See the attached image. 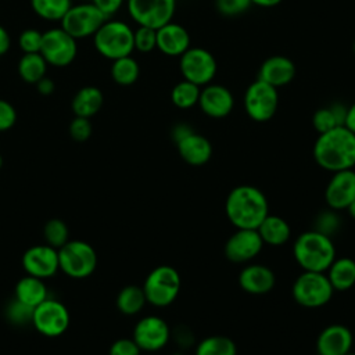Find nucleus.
Here are the masks:
<instances>
[{"instance_id": "obj_48", "label": "nucleus", "mask_w": 355, "mask_h": 355, "mask_svg": "<svg viewBox=\"0 0 355 355\" xmlns=\"http://www.w3.org/2000/svg\"><path fill=\"white\" fill-rule=\"evenodd\" d=\"M11 46V37L4 26L0 25V55H4Z\"/></svg>"}, {"instance_id": "obj_5", "label": "nucleus", "mask_w": 355, "mask_h": 355, "mask_svg": "<svg viewBox=\"0 0 355 355\" xmlns=\"http://www.w3.org/2000/svg\"><path fill=\"white\" fill-rule=\"evenodd\" d=\"M182 280L179 272L169 265L154 268L146 277L143 291L148 304L157 308L171 305L179 295Z\"/></svg>"}, {"instance_id": "obj_28", "label": "nucleus", "mask_w": 355, "mask_h": 355, "mask_svg": "<svg viewBox=\"0 0 355 355\" xmlns=\"http://www.w3.org/2000/svg\"><path fill=\"white\" fill-rule=\"evenodd\" d=\"M347 110L341 103H334L329 107H322L315 111L312 116V126L313 129L320 135L324 133L336 126L344 125L345 123V116H347Z\"/></svg>"}, {"instance_id": "obj_39", "label": "nucleus", "mask_w": 355, "mask_h": 355, "mask_svg": "<svg viewBox=\"0 0 355 355\" xmlns=\"http://www.w3.org/2000/svg\"><path fill=\"white\" fill-rule=\"evenodd\" d=\"M43 40V32H39L37 29H25L21 32L18 37V47L22 50L24 54L28 53H40Z\"/></svg>"}, {"instance_id": "obj_45", "label": "nucleus", "mask_w": 355, "mask_h": 355, "mask_svg": "<svg viewBox=\"0 0 355 355\" xmlns=\"http://www.w3.org/2000/svg\"><path fill=\"white\" fill-rule=\"evenodd\" d=\"M125 0H92V3L107 17H112L114 14H116L121 7L123 6Z\"/></svg>"}, {"instance_id": "obj_34", "label": "nucleus", "mask_w": 355, "mask_h": 355, "mask_svg": "<svg viewBox=\"0 0 355 355\" xmlns=\"http://www.w3.org/2000/svg\"><path fill=\"white\" fill-rule=\"evenodd\" d=\"M71 6V0H31L33 12L46 21H61Z\"/></svg>"}, {"instance_id": "obj_14", "label": "nucleus", "mask_w": 355, "mask_h": 355, "mask_svg": "<svg viewBox=\"0 0 355 355\" xmlns=\"http://www.w3.org/2000/svg\"><path fill=\"white\" fill-rule=\"evenodd\" d=\"M132 338L141 351L155 352L162 349L171 340V329L162 318L150 315L136 323Z\"/></svg>"}, {"instance_id": "obj_4", "label": "nucleus", "mask_w": 355, "mask_h": 355, "mask_svg": "<svg viewBox=\"0 0 355 355\" xmlns=\"http://www.w3.org/2000/svg\"><path fill=\"white\" fill-rule=\"evenodd\" d=\"M96 51L107 60L130 55L135 50L133 29L123 21L107 19L93 35Z\"/></svg>"}, {"instance_id": "obj_17", "label": "nucleus", "mask_w": 355, "mask_h": 355, "mask_svg": "<svg viewBox=\"0 0 355 355\" xmlns=\"http://www.w3.org/2000/svg\"><path fill=\"white\" fill-rule=\"evenodd\" d=\"M355 198V171L333 172L324 189V201L330 209L343 211Z\"/></svg>"}, {"instance_id": "obj_15", "label": "nucleus", "mask_w": 355, "mask_h": 355, "mask_svg": "<svg viewBox=\"0 0 355 355\" xmlns=\"http://www.w3.org/2000/svg\"><path fill=\"white\" fill-rule=\"evenodd\" d=\"M263 248L257 229H237L225 243V257L233 263H247Z\"/></svg>"}, {"instance_id": "obj_16", "label": "nucleus", "mask_w": 355, "mask_h": 355, "mask_svg": "<svg viewBox=\"0 0 355 355\" xmlns=\"http://www.w3.org/2000/svg\"><path fill=\"white\" fill-rule=\"evenodd\" d=\"M22 268L26 275L47 279L57 273L58 251L49 244H37L29 247L22 255Z\"/></svg>"}, {"instance_id": "obj_32", "label": "nucleus", "mask_w": 355, "mask_h": 355, "mask_svg": "<svg viewBox=\"0 0 355 355\" xmlns=\"http://www.w3.org/2000/svg\"><path fill=\"white\" fill-rule=\"evenodd\" d=\"M196 355H237V347L226 336H209L196 345Z\"/></svg>"}, {"instance_id": "obj_11", "label": "nucleus", "mask_w": 355, "mask_h": 355, "mask_svg": "<svg viewBox=\"0 0 355 355\" xmlns=\"http://www.w3.org/2000/svg\"><path fill=\"white\" fill-rule=\"evenodd\" d=\"M126 8L139 26L158 29L172 21L176 0H126Z\"/></svg>"}, {"instance_id": "obj_49", "label": "nucleus", "mask_w": 355, "mask_h": 355, "mask_svg": "<svg viewBox=\"0 0 355 355\" xmlns=\"http://www.w3.org/2000/svg\"><path fill=\"white\" fill-rule=\"evenodd\" d=\"M349 130L355 133V103H352L348 110H347V116H345V123H344Z\"/></svg>"}, {"instance_id": "obj_31", "label": "nucleus", "mask_w": 355, "mask_h": 355, "mask_svg": "<svg viewBox=\"0 0 355 355\" xmlns=\"http://www.w3.org/2000/svg\"><path fill=\"white\" fill-rule=\"evenodd\" d=\"M147 300L144 291L139 286H126L123 287L116 297V308L123 315H136L146 305Z\"/></svg>"}, {"instance_id": "obj_18", "label": "nucleus", "mask_w": 355, "mask_h": 355, "mask_svg": "<svg viewBox=\"0 0 355 355\" xmlns=\"http://www.w3.org/2000/svg\"><path fill=\"white\" fill-rule=\"evenodd\" d=\"M197 105L207 116L220 119L232 112L234 107V97L226 86L209 83L201 87Z\"/></svg>"}, {"instance_id": "obj_38", "label": "nucleus", "mask_w": 355, "mask_h": 355, "mask_svg": "<svg viewBox=\"0 0 355 355\" xmlns=\"http://www.w3.org/2000/svg\"><path fill=\"white\" fill-rule=\"evenodd\" d=\"M338 211H334V209H326V211H322L316 219H315V230L331 237L341 226V219L340 216L337 215Z\"/></svg>"}, {"instance_id": "obj_19", "label": "nucleus", "mask_w": 355, "mask_h": 355, "mask_svg": "<svg viewBox=\"0 0 355 355\" xmlns=\"http://www.w3.org/2000/svg\"><path fill=\"white\" fill-rule=\"evenodd\" d=\"M354 336L345 324L334 323L326 326L316 338L318 355H344L351 351Z\"/></svg>"}, {"instance_id": "obj_12", "label": "nucleus", "mask_w": 355, "mask_h": 355, "mask_svg": "<svg viewBox=\"0 0 355 355\" xmlns=\"http://www.w3.org/2000/svg\"><path fill=\"white\" fill-rule=\"evenodd\" d=\"M40 54L49 65L68 67L78 54L76 39L67 33L61 26L43 32Z\"/></svg>"}, {"instance_id": "obj_26", "label": "nucleus", "mask_w": 355, "mask_h": 355, "mask_svg": "<svg viewBox=\"0 0 355 355\" xmlns=\"http://www.w3.org/2000/svg\"><path fill=\"white\" fill-rule=\"evenodd\" d=\"M257 230L263 244L273 245V247L286 244L291 236V229L287 220L279 215H270V214L266 215V218L261 222Z\"/></svg>"}, {"instance_id": "obj_30", "label": "nucleus", "mask_w": 355, "mask_h": 355, "mask_svg": "<svg viewBox=\"0 0 355 355\" xmlns=\"http://www.w3.org/2000/svg\"><path fill=\"white\" fill-rule=\"evenodd\" d=\"M110 72L115 83L121 86H130L139 79L140 67L132 55H126L114 60Z\"/></svg>"}, {"instance_id": "obj_52", "label": "nucleus", "mask_w": 355, "mask_h": 355, "mask_svg": "<svg viewBox=\"0 0 355 355\" xmlns=\"http://www.w3.org/2000/svg\"><path fill=\"white\" fill-rule=\"evenodd\" d=\"M3 166V158H1V155H0V168Z\"/></svg>"}, {"instance_id": "obj_36", "label": "nucleus", "mask_w": 355, "mask_h": 355, "mask_svg": "<svg viewBox=\"0 0 355 355\" xmlns=\"http://www.w3.org/2000/svg\"><path fill=\"white\" fill-rule=\"evenodd\" d=\"M32 316L33 308L21 302L15 297L6 306V318L10 323L15 326H25L28 323H32Z\"/></svg>"}, {"instance_id": "obj_42", "label": "nucleus", "mask_w": 355, "mask_h": 355, "mask_svg": "<svg viewBox=\"0 0 355 355\" xmlns=\"http://www.w3.org/2000/svg\"><path fill=\"white\" fill-rule=\"evenodd\" d=\"M141 349L133 338H118L110 347V355H140Z\"/></svg>"}, {"instance_id": "obj_43", "label": "nucleus", "mask_w": 355, "mask_h": 355, "mask_svg": "<svg viewBox=\"0 0 355 355\" xmlns=\"http://www.w3.org/2000/svg\"><path fill=\"white\" fill-rule=\"evenodd\" d=\"M17 122V111L11 103L0 98V132L11 129Z\"/></svg>"}, {"instance_id": "obj_33", "label": "nucleus", "mask_w": 355, "mask_h": 355, "mask_svg": "<svg viewBox=\"0 0 355 355\" xmlns=\"http://www.w3.org/2000/svg\"><path fill=\"white\" fill-rule=\"evenodd\" d=\"M201 87L183 79L178 82L171 92V100L172 104L180 110H189L198 104Z\"/></svg>"}, {"instance_id": "obj_44", "label": "nucleus", "mask_w": 355, "mask_h": 355, "mask_svg": "<svg viewBox=\"0 0 355 355\" xmlns=\"http://www.w3.org/2000/svg\"><path fill=\"white\" fill-rule=\"evenodd\" d=\"M171 337L175 340V343L178 344V347L180 349H187L190 347H193L194 344V334L193 331L187 327V326H178L173 331H171Z\"/></svg>"}, {"instance_id": "obj_21", "label": "nucleus", "mask_w": 355, "mask_h": 355, "mask_svg": "<svg viewBox=\"0 0 355 355\" xmlns=\"http://www.w3.org/2000/svg\"><path fill=\"white\" fill-rule=\"evenodd\" d=\"M241 290L252 295L268 294L276 284L275 272L262 263H250L244 266L239 275Z\"/></svg>"}, {"instance_id": "obj_22", "label": "nucleus", "mask_w": 355, "mask_h": 355, "mask_svg": "<svg viewBox=\"0 0 355 355\" xmlns=\"http://www.w3.org/2000/svg\"><path fill=\"white\" fill-rule=\"evenodd\" d=\"M295 76V64L286 55H270L259 67L258 79L272 85L273 87H282L288 85Z\"/></svg>"}, {"instance_id": "obj_55", "label": "nucleus", "mask_w": 355, "mask_h": 355, "mask_svg": "<svg viewBox=\"0 0 355 355\" xmlns=\"http://www.w3.org/2000/svg\"><path fill=\"white\" fill-rule=\"evenodd\" d=\"M352 47H354V53H355V42H354V46H352Z\"/></svg>"}, {"instance_id": "obj_35", "label": "nucleus", "mask_w": 355, "mask_h": 355, "mask_svg": "<svg viewBox=\"0 0 355 355\" xmlns=\"http://www.w3.org/2000/svg\"><path fill=\"white\" fill-rule=\"evenodd\" d=\"M43 236L46 239V243L54 248H60L62 247L69 239V232H68V226L57 218H53L50 220L46 222L44 227H43Z\"/></svg>"}, {"instance_id": "obj_53", "label": "nucleus", "mask_w": 355, "mask_h": 355, "mask_svg": "<svg viewBox=\"0 0 355 355\" xmlns=\"http://www.w3.org/2000/svg\"><path fill=\"white\" fill-rule=\"evenodd\" d=\"M344 355H355V352H351V351H349V352H347V354H344Z\"/></svg>"}, {"instance_id": "obj_1", "label": "nucleus", "mask_w": 355, "mask_h": 355, "mask_svg": "<svg viewBox=\"0 0 355 355\" xmlns=\"http://www.w3.org/2000/svg\"><path fill=\"white\" fill-rule=\"evenodd\" d=\"M315 162L327 172L354 169L355 133L345 125L320 133L312 148Z\"/></svg>"}, {"instance_id": "obj_27", "label": "nucleus", "mask_w": 355, "mask_h": 355, "mask_svg": "<svg viewBox=\"0 0 355 355\" xmlns=\"http://www.w3.org/2000/svg\"><path fill=\"white\" fill-rule=\"evenodd\" d=\"M15 298L35 308L46 298H49V291L43 283V279L26 275L15 284Z\"/></svg>"}, {"instance_id": "obj_47", "label": "nucleus", "mask_w": 355, "mask_h": 355, "mask_svg": "<svg viewBox=\"0 0 355 355\" xmlns=\"http://www.w3.org/2000/svg\"><path fill=\"white\" fill-rule=\"evenodd\" d=\"M36 89H37V92H39L40 94L49 96V94H51V93L54 92L55 85H54V80H53V79H50V78H47V76H43V78L36 83Z\"/></svg>"}, {"instance_id": "obj_24", "label": "nucleus", "mask_w": 355, "mask_h": 355, "mask_svg": "<svg viewBox=\"0 0 355 355\" xmlns=\"http://www.w3.org/2000/svg\"><path fill=\"white\" fill-rule=\"evenodd\" d=\"M324 273L334 291H347L355 286V261L349 257H336Z\"/></svg>"}, {"instance_id": "obj_25", "label": "nucleus", "mask_w": 355, "mask_h": 355, "mask_svg": "<svg viewBox=\"0 0 355 355\" xmlns=\"http://www.w3.org/2000/svg\"><path fill=\"white\" fill-rule=\"evenodd\" d=\"M104 103L103 92L96 86H85L79 89L71 103V108L75 114V116H83V118H92L96 115Z\"/></svg>"}, {"instance_id": "obj_50", "label": "nucleus", "mask_w": 355, "mask_h": 355, "mask_svg": "<svg viewBox=\"0 0 355 355\" xmlns=\"http://www.w3.org/2000/svg\"><path fill=\"white\" fill-rule=\"evenodd\" d=\"M251 4H255L258 7H263V8H270V7H276L279 6L283 0H250Z\"/></svg>"}, {"instance_id": "obj_3", "label": "nucleus", "mask_w": 355, "mask_h": 355, "mask_svg": "<svg viewBox=\"0 0 355 355\" xmlns=\"http://www.w3.org/2000/svg\"><path fill=\"white\" fill-rule=\"evenodd\" d=\"M293 255L302 270L326 272L336 258V245L331 237L312 229L297 236Z\"/></svg>"}, {"instance_id": "obj_2", "label": "nucleus", "mask_w": 355, "mask_h": 355, "mask_svg": "<svg viewBox=\"0 0 355 355\" xmlns=\"http://www.w3.org/2000/svg\"><path fill=\"white\" fill-rule=\"evenodd\" d=\"M225 212L236 229H258L269 214L268 198L261 189L251 184H240L227 194Z\"/></svg>"}, {"instance_id": "obj_37", "label": "nucleus", "mask_w": 355, "mask_h": 355, "mask_svg": "<svg viewBox=\"0 0 355 355\" xmlns=\"http://www.w3.org/2000/svg\"><path fill=\"white\" fill-rule=\"evenodd\" d=\"M135 50L140 53H150L157 49V29L148 26H137L133 31Z\"/></svg>"}, {"instance_id": "obj_54", "label": "nucleus", "mask_w": 355, "mask_h": 355, "mask_svg": "<svg viewBox=\"0 0 355 355\" xmlns=\"http://www.w3.org/2000/svg\"><path fill=\"white\" fill-rule=\"evenodd\" d=\"M172 355H183L182 352H175V354H172Z\"/></svg>"}, {"instance_id": "obj_41", "label": "nucleus", "mask_w": 355, "mask_h": 355, "mask_svg": "<svg viewBox=\"0 0 355 355\" xmlns=\"http://www.w3.org/2000/svg\"><path fill=\"white\" fill-rule=\"evenodd\" d=\"M251 6L250 0H216V8L226 17H234L245 12Z\"/></svg>"}, {"instance_id": "obj_51", "label": "nucleus", "mask_w": 355, "mask_h": 355, "mask_svg": "<svg viewBox=\"0 0 355 355\" xmlns=\"http://www.w3.org/2000/svg\"><path fill=\"white\" fill-rule=\"evenodd\" d=\"M347 212L349 214V216H351L352 219H355V198H354L352 202L347 207Z\"/></svg>"}, {"instance_id": "obj_9", "label": "nucleus", "mask_w": 355, "mask_h": 355, "mask_svg": "<svg viewBox=\"0 0 355 355\" xmlns=\"http://www.w3.org/2000/svg\"><path fill=\"white\" fill-rule=\"evenodd\" d=\"M179 58V69L183 79L200 87L209 85L218 72L216 58L207 49L190 46Z\"/></svg>"}, {"instance_id": "obj_40", "label": "nucleus", "mask_w": 355, "mask_h": 355, "mask_svg": "<svg viewBox=\"0 0 355 355\" xmlns=\"http://www.w3.org/2000/svg\"><path fill=\"white\" fill-rule=\"evenodd\" d=\"M92 123L89 118L75 116L69 123V136L75 141H86L92 136Z\"/></svg>"}, {"instance_id": "obj_8", "label": "nucleus", "mask_w": 355, "mask_h": 355, "mask_svg": "<svg viewBox=\"0 0 355 355\" xmlns=\"http://www.w3.org/2000/svg\"><path fill=\"white\" fill-rule=\"evenodd\" d=\"M243 105L245 114L255 122L272 119L279 107V93L272 85L257 79L248 85L244 93Z\"/></svg>"}, {"instance_id": "obj_13", "label": "nucleus", "mask_w": 355, "mask_h": 355, "mask_svg": "<svg viewBox=\"0 0 355 355\" xmlns=\"http://www.w3.org/2000/svg\"><path fill=\"white\" fill-rule=\"evenodd\" d=\"M32 324L46 337H58L69 326V312L62 302L46 298L33 308Z\"/></svg>"}, {"instance_id": "obj_6", "label": "nucleus", "mask_w": 355, "mask_h": 355, "mask_svg": "<svg viewBox=\"0 0 355 355\" xmlns=\"http://www.w3.org/2000/svg\"><path fill=\"white\" fill-rule=\"evenodd\" d=\"M333 287L324 272L304 270L293 283L291 294L295 302L304 308L324 306L333 297Z\"/></svg>"}, {"instance_id": "obj_29", "label": "nucleus", "mask_w": 355, "mask_h": 355, "mask_svg": "<svg viewBox=\"0 0 355 355\" xmlns=\"http://www.w3.org/2000/svg\"><path fill=\"white\" fill-rule=\"evenodd\" d=\"M49 64L40 53L24 54L17 65L19 78L31 85H36L43 76H46Z\"/></svg>"}, {"instance_id": "obj_23", "label": "nucleus", "mask_w": 355, "mask_h": 355, "mask_svg": "<svg viewBox=\"0 0 355 355\" xmlns=\"http://www.w3.org/2000/svg\"><path fill=\"white\" fill-rule=\"evenodd\" d=\"M178 153L180 158L193 166L205 165L212 157V144L211 141L200 135V133H190L184 139L176 143Z\"/></svg>"}, {"instance_id": "obj_20", "label": "nucleus", "mask_w": 355, "mask_h": 355, "mask_svg": "<svg viewBox=\"0 0 355 355\" xmlns=\"http://www.w3.org/2000/svg\"><path fill=\"white\" fill-rule=\"evenodd\" d=\"M190 43V33L178 22L171 21L157 29V49L165 55L180 57Z\"/></svg>"}, {"instance_id": "obj_10", "label": "nucleus", "mask_w": 355, "mask_h": 355, "mask_svg": "<svg viewBox=\"0 0 355 355\" xmlns=\"http://www.w3.org/2000/svg\"><path fill=\"white\" fill-rule=\"evenodd\" d=\"M107 19L108 18L90 1L71 6L60 22L61 28L78 40L89 36L93 37Z\"/></svg>"}, {"instance_id": "obj_46", "label": "nucleus", "mask_w": 355, "mask_h": 355, "mask_svg": "<svg viewBox=\"0 0 355 355\" xmlns=\"http://www.w3.org/2000/svg\"><path fill=\"white\" fill-rule=\"evenodd\" d=\"M193 132H194V130L191 129L190 125L182 122V123H178V125L173 126V129H172V139L175 140V143H178L179 140L184 139L186 136H189V135L193 133Z\"/></svg>"}, {"instance_id": "obj_7", "label": "nucleus", "mask_w": 355, "mask_h": 355, "mask_svg": "<svg viewBox=\"0 0 355 355\" xmlns=\"http://www.w3.org/2000/svg\"><path fill=\"white\" fill-rule=\"evenodd\" d=\"M57 251L60 269L72 279H85L90 276L97 266L94 248L83 240H68Z\"/></svg>"}]
</instances>
